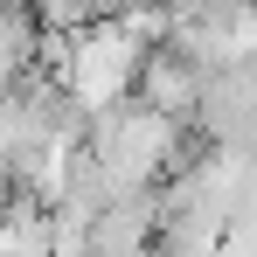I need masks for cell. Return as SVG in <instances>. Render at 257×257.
Segmentation results:
<instances>
[{"instance_id":"7a4b0ae2","label":"cell","mask_w":257,"mask_h":257,"mask_svg":"<svg viewBox=\"0 0 257 257\" xmlns=\"http://www.w3.org/2000/svg\"><path fill=\"white\" fill-rule=\"evenodd\" d=\"M188 125L202 139H222V146H250L257 139V56H229V63L202 70V104Z\"/></svg>"},{"instance_id":"6da1fadb","label":"cell","mask_w":257,"mask_h":257,"mask_svg":"<svg viewBox=\"0 0 257 257\" xmlns=\"http://www.w3.org/2000/svg\"><path fill=\"white\" fill-rule=\"evenodd\" d=\"M139 56H146V42L132 35L125 21L104 7L97 21H84V28H70V49H63V63H56V77H63V90L90 111H104V104H118V97H132V77H139Z\"/></svg>"},{"instance_id":"3957f363","label":"cell","mask_w":257,"mask_h":257,"mask_svg":"<svg viewBox=\"0 0 257 257\" xmlns=\"http://www.w3.org/2000/svg\"><path fill=\"white\" fill-rule=\"evenodd\" d=\"M132 97H146L167 118H195V104H202V63L188 49H174V42H146L139 77H132Z\"/></svg>"},{"instance_id":"277c9868","label":"cell","mask_w":257,"mask_h":257,"mask_svg":"<svg viewBox=\"0 0 257 257\" xmlns=\"http://www.w3.org/2000/svg\"><path fill=\"white\" fill-rule=\"evenodd\" d=\"M160 243V188H139V195H111L97 222H90V250L104 257H132Z\"/></svg>"}]
</instances>
